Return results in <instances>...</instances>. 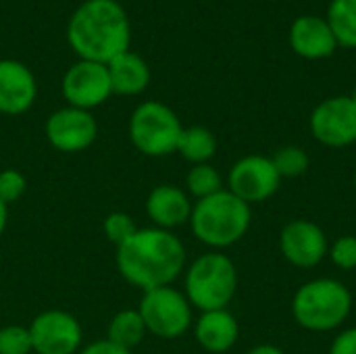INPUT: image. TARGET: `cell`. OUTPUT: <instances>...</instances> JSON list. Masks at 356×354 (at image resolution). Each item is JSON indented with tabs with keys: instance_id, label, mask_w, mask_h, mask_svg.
Segmentation results:
<instances>
[{
	"instance_id": "cell-7",
	"label": "cell",
	"mask_w": 356,
	"mask_h": 354,
	"mask_svg": "<svg viewBox=\"0 0 356 354\" xmlns=\"http://www.w3.org/2000/svg\"><path fill=\"white\" fill-rule=\"evenodd\" d=\"M140 317L144 319L146 330L161 338H177L190 328V305L173 288H154L148 290L140 305Z\"/></svg>"
},
{
	"instance_id": "cell-11",
	"label": "cell",
	"mask_w": 356,
	"mask_h": 354,
	"mask_svg": "<svg viewBox=\"0 0 356 354\" xmlns=\"http://www.w3.org/2000/svg\"><path fill=\"white\" fill-rule=\"evenodd\" d=\"M29 336L38 354H71L81 344L79 323L63 311L38 315L29 328Z\"/></svg>"
},
{
	"instance_id": "cell-16",
	"label": "cell",
	"mask_w": 356,
	"mask_h": 354,
	"mask_svg": "<svg viewBox=\"0 0 356 354\" xmlns=\"http://www.w3.org/2000/svg\"><path fill=\"white\" fill-rule=\"evenodd\" d=\"M106 69L111 77V88L117 94H123V96L140 94L150 83V69L146 61L129 50L115 56L106 65Z\"/></svg>"
},
{
	"instance_id": "cell-24",
	"label": "cell",
	"mask_w": 356,
	"mask_h": 354,
	"mask_svg": "<svg viewBox=\"0 0 356 354\" xmlns=\"http://www.w3.org/2000/svg\"><path fill=\"white\" fill-rule=\"evenodd\" d=\"M31 348L29 330L17 325L0 330V354H29Z\"/></svg>"
},
{
	"instance_id": "cell-17",
	"label": "cell",
	"mask_w": 356,
	"mask_h": 354,
	"mask_svg": "<svg viewBox=\"0 0 356 354\" xmlns=\"http://www.w3.org/2000/svg\"><path fill=\"white\" fill-rule=\"evenodd\" d=\"M148 215L161 227H175L190 219V202L179 188L159 186L150 192L146 202Z\"/></svg>"
},
{
	"instance_id": "cell-28",
	"label": "cell",
	"mask_w": 356,
	"mask_h": 354,
	"mask_svg": "<svg viewBox=\"0 0 356 354\" xmlns=\"http://www.w3.org/2000/svg\"><path fill=\"white\" fill-rule=\"evenodd\" d=\"M330 354H356V328L342 332L334 340Z\"/></svg>"
},
{
	"instance_id": "cell-13",
	"label": "cell",
	"mask_w": 356,
	"mask_h": 354,
	"mask_svg": "<svg viewBox=\"0 0 356 354\" xmlns=\"http://www.w3.org/2000/svg\"><path fill=\"white\" fill-rule=\"evenodd\" d=\"M282 252L296 267H315L327 252V240L319 225L292 221L282 232Z\"/></svg>"
},
{
	"instance_id": "cell-33",
	"label": "cell",
	"mask_w": 356,
	"mask_h": 354,
	"mask_svg": "<svg viewBox=\"0 0 356 354\" xmlns=\"http://www.w3.org/2000/svg\"><path fill=\"white\" fill-rule=\"evenodd\" d=\"M355 188H356V175H355Z\"/></svg>"
},
{
	"instance_id": "cell-14",
	"label": "cell",
	"mask_w": 356,
	"mask_h": 354,
	"mask_svg": "<svg viewBox=\"0 0 356 354\" xmlns=\"http://www.w3.org/2000/svg\"><path fill=\"white\" fill-rule=\"evenodd\" d=\"M290 46L298 56L317 61L332 56L338 48V40L325 17L302 15L290 27Z\"/></svg>"
},
{
	"instance_id": "cell-1",
	"label": "cell",
	"mask_w": 356,
	"mask_h": 354,
	"mask_svg": "<svg viewBox=\"0 0 356 354\" xmlns=\"http://www.w3.org/2000/svg\"><path fill=\"white\" fill-rule=\"evenodd\" d=\"M67 38L81 61L108 65L115 56L127 52L129 19L115 0H88L73 13Z\"/></svg>"
},
{
	"instance_id": "cell-26",
	"label": "cell",
	"mask_w": 356,
	"mask_h": 354,
	"mask_svg": "<svg viewBox=\"0 0 356 354\" xmlns=\"http://www.w3.org/2000/svg\"><path fill=\"white\" fill-rule=\"evenodd\" d=\"M25 192V179L19 171H2L0 173V200L6 202H15L21 194Z\"/></svg>"
},
{
	"instance_id": "cell-5",
	"label": "cell",
	"mask_w": 356,
	"mask_h": 354,
	"mask_svg": "<svg viewBox=\"0 0 356 354\" xmlns=\"http://www.w3.org/2000/svg\"><path fill=\"white\" fill-rule=\"evenodd\" d=\"M236 286H238V275L234 263L225 255H217V252L200 257L190 267L186 277V290L190 303H194L204 313L225 309L236 294Z\"/></svg>"
},
{
	"instance_id": "cell-23",
	"label": "cell",
	"mask_w": 356,
	"mask_h": 354,
	"mask_svg": "<svg viewBox=\"0 0 356 354\" xmlns=\"http://www.w3.org/2000/svg\"><path fill=\"white\" fill-rule=\"evenodd\" d=\"M188 188L200 200L221 192V175L211 165H196L188 175Z\"/></svg>"
},
{
	"instance_id": "cell-15",
	"label": "cell",
	"mask_w": 356,
	"mask_h": 354,
	"mask_svg": "<svg viewBox=\"0 0 356 354\" xmlns=\"http://www.w3.org/2000/svg\"><path fill=\"white\" fill-rule=\"evenodd\" d=\"M35 100V79L17 61H0V113H25Z\"/></svg>"
},
{
	"instance_id": "cell-9",
	"label": "cell",
	"mask_w": 356,
	"mask_h": 354,
	"mask_svg": "<svg viewBox=\"0 0 356 354\" xmlns=\"http://www.w3.org/2000/svg\"><path fill=\"white\" fill-rule=\"evenodd\" d=\"M63 94L75 108L88 111L102 104L113 94L106 65L92 61L75 63L63 79Z\"/></svg>"
},
{
	"instance_id": "cell-32",
	"label": "cell",
	"mask_w": 356,
	"mask_h": 354,
	"mask_svg": "<svg viewBox=\"0 0 356 354\" xmlns=\"http://www.w3.org/2000/svg\"><path fill=\"white\" fill-rule=\"evenodd\" d=\"M350 98H353V102L356 104V86H355V92H353V96H350Z\"/></svg>"
},
{
	"instance_id": "cell-25",
	"label": "cell",
	"mask_w": 356,
	"mask_h": 354,
	"mask_svg": "<svg viewBox=\"0 0 356 354\" xmlns=\"http://www.w3.org/2000/svg\"><path fill=\"white\" fill-rule=\"evenodd\" d=\"M104 230H106L108 240L113 244H117V248L123 246L138 232L136 225H134V221H131V217L125 215V213H113V215H108L106 217V223H104Z\"/></svg>"
},
{
	"instance_id": "cell-3",
	"label": "cell",
	"mask_w": 356,
	"mask_h": 354,
	"mask_svg": "<svg viewBox=\"0 0 356 354\" xmlns=\"http://www.w3.org/2000/svg\"><path fill=\"white\" fill-rule=\"evenodd\" d=\"M250 225V207L232 192H217L202 198L192 211L194 236L215 248L232 246Z\"/></svg>"
},
{
	"instance_id": "cell-29",
	"label": "cell",
	"mask_w": 356,
	"mask_h": 354,
	"mask_svg": "<svg viewBox=\"0 0 356 354\" xmlns=\"http://www.w3.org/2000/svg\"><path fill=\"white\" fill-rule=\"evenodd\" d=\"M81 354H131L129 351H125V348H121V346H117V344H113V342H108V340H104V342H96V344H90L86 351Z\"/></svg>"
},
{
	"instance_id": "cell-27",
	"label": "cell",
	"mask_w": 356,
	"mask_h": 354,
	"mask_svg": "<svg viewBox=\"0 0 356 354\" xmlns=\"http://www.w3.org/2000/svg\"><path fill=\"white\" fill-rule=\"evenodd\" d=\"M332 261L342 267V269H355L356 267V238L355 236H346L340 238L334 248H332Z\"/></svg>"
},
{
	"instance_id": "cell-20",
	"label": "cell",
	"mask_w": 356,
	"mask_h": 354,
	"mask_svg": "<svg viewBox=\"0 0 356 354\" xmlns=\"http://www.w3.org/2000/svg\"><path fill=\"white\" fill-rule=\"evenodd\" d=\"M144 332L146 325L138 311H121L115 315V319L108 325V342L129 351L142 342Z\"/></svg>"
},
{
	"instance_id": "cell-6",
	"label": "cell",
	"mask_w": 356,
	"mask_h": 354,
	"mask_svg": "<svg viewBox=\"0 0 356 354\" xmlns=\"http://www.w3.org/2000/svg\"><path fill=\"white\" fill-rule=\"evenodd\" d=\"M184 127L177 115L161 102L140 104L129 123L134 146L148 156H163L177 150Z\"/></svg>"
},
{
	"instance_id": "cell-12",
	"label": "cell",
	"mask_w": 356,
	"mask_h": 354,
	"mask_svg": "<svg viewBox=\"0 0 356 354\" xmlns=\"http://www.w3.org/2000/svg\"><path fill=\"white\" fill-rule=\"evenodd\" d=\"M50 144L63 152H77L88 148L96 138V121L83 108H60L46 123Z\"/></svg>"
},
{
	"instance_id": "cell-19",
	"label": "cell",
	"mask_w": 356,
	"mask_h": 354,
	"mask_svg": "<svg viewBox=\"0 0 356 354\" xmlns=\"http://www.w3.org/2000/svg\"><path fill=\"white\" fill-rule=\"evenodd\" d=\"M325 19L338 46L356 48V0H332Z\"/></svg>"
},
{
	"instance_id": "cell-18",
	"label": "cell",
	"mask_w": 356,
	"mask_h": 354,
	"mask_svg": "<svg viewBox=\"0 0 356 354\" xmlns=\"http://www.w3.org/2000/svg\"><path fill=\"white\" fill-rule=\"evenodd\" d=\"M196 338L207 351L225 353L238 340V321L225 309L207 311L196 325Z\"/></svg>"
},
{
	"instance_id": "cell-22",
	"label": "cell",
	"mask_w": 356,
	"mask_h": 354,
	"mask_svg": "<svg viewBox=\"0 0 356 354\" xmlns=\"http://www.w3.org/2000/svg\"><path fill=\"white\" fill-rule=\"evenodd\" d=\"M275 171L280 173V177H298L309 169V156L302 148L298 146H286L280 148L273 159H271Z\"/></svg>"
},
{
	"instance_id": "cell-10",
	"label": "cell",
	"mask_w": 356,
	"mask_h": 354,
	"mask_svg": "<svg viewBox=\"0 0 356 354\" xmlns=\"http://www.w3.org/2000/svg\"><path fill=\"white\" fill-rule=\"evenodd\" d=\"M280 173L275 171L271 159L267 156H244L238 161L229 173V192L240 200L261 202L273 196L280 188Z\"/></svg>"
},
{
	"instance_id": "cell-2",
	"label": "cell",
	"mask_w": 356,
	"mask_h": 354,
	"mask_svg": "<svg viewBox=\"0 0 356 354\" xmlns=\"http://www.w3.org/2000/svg\"><path fill=\"white\" fill-rule=\"evenodd\" d=\"M117 263L127 282L148 292L171 284L179 275L186 263V250L165 230H138L119 246Z\"/></svg>"
},
{
	"instance_id": "cell-21",
	"label": "cell",
	"mask_w": 356,
	"mask_h": 354,
	"mask_svg": "<svg viewBox=\"0 0 356 354\" xmlns=\"http://www.w3.org/2000/svg\"><path fill=\"white\" fill-rule=\"evenodd\" d=\"M177 150L181 152L184 159L202 165L204 161H209L215 154L217 142H215V136L209 129H204V127H188L179 136Z\"/></svg>"
},
{
	"instance_id": "cell-8",
	"label": "cell",
	"mask_w": 356,
	"mask_h": 354,
	"mask_svg": "<svg viewBox=\"0 0 356 354\" xmlns=\"http://www.w3.org/2000/svg\"><path fill=\"white\" fill-rule=\"evenodd\" d=\"M313 136L332 148L356 142V104L350 96H334L315 106L311 115Z\"/></svg>"
},
{
	"instance_id": "cell-30",
	"label": "cell",
	"mask_w": 356,
	"mask_h": 354,
	"mask_svg": "<svg viewBox=\"0 0 356 354\" xmlns=\"http://www.w3.org/2000/svg\"><path fill=\"white\" fill-rule=\"evenodd\" d=\"M248 354H284L280 348H275V346H269V344H265V346H257V348H252Z\"/></svg>"
},
{
	"instance_id": "cell-31",
	"label": "cell",
	"mask_w": 356,
	"mask_h": 354,
	"mask_svg": "<svg viewBox=\"0 0 356 354\" xmlns=\"http://www.w3.org/2000/svg\"><path fill=\"white\" fill-rule=\"evenodd\" d=\"M4 225H6V204L0 200V234L4 232Z\"/></svg>"
},
{
	"instance_id": "cell-4",
	"label": "cell",
	"mask_w": 356,
	"mask_h": 354,
	"mask_svg": "<svg viewBox=\"0 0 356 354\" xmlns=\"http://www.w3.org/2000/svg\"><path fill=\"white\" fill-rule=\"evenodd\" d=\"M353 298L346 286L336 280H315L305 284L292 303L296 321L311 332L338 328L350 313Z\"/></svg>"
}]
</instances>
